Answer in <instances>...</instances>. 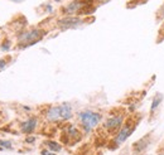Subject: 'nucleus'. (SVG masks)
<instances>
[{"mask_svg": "<svg viewBox=\"0 0 164 155\" xmlns=\"http://www.w3.org/2000/svg\"><path fill=\"white\" fill-rule=\"evenodd\" d=\"M134 129H135V126H129V125H125L124 127H122L119 132H117V136H116V139H115V142L117 144H121V142H124L132 132H134Z\"/></svg>", "mask_w": 164, "mask_h": 155, "instance_id": "nucleus-6", "label": "nucleus"}, {"mask_svg": "<svg viewBox=\"0 0 164 155\" xmlns=\"http://www.w3.org/2000/svg\"><path fill=\"white\" fill-rule=\"evenodd\" d=\"M162 30H164V24H163V29H162Z\"/></svg>", "mask_w": 164, "mask_h": 155, "instance_id": "nucleus-20", "label": "nucleus"}, {"mask_svg": "<svg viewBox=\"0 0 164 155\" xmlns=\"http://www.w3.org/2000/svg\"><path fill=\"white\" fill-rule=\"evenodd\" d=\"M91 3H92V0H73V2H71L69 4H67L63 8V13H66L68 15L82 13L85 8L91 5Z\"/></svg>", "mask_w": 164, "mask_h": 155, "instance_id": "nucleus-3", "label": "nucleus"}, {"mask_svg": "<svg viewBox=\"0 0 164 155\" xmlns=\"http://www.w3.org/2000/svg\"><path fill=\"white\" fill-rule=\"evenodd\" d=\"M162 101H163V95H162V94H157V95L154 96V98H153V101H151V106H150V112H151V113L155 112V110L160 106Z\"/></svg>", "mask_w": 164, "mask_h": 155, "instance_id": "nucleus-10", "label": "nucleus"}, {"mask_svg": "<svg viewBox=\"0 0 164 155\" xmlns=\"http://www.w3.org/2000/svg\"><path fill=\"white\" fill-rule=\"evenodd\" d=\"M12 2H20V0H12Z\"/></svg>", "mask_w": 164, "mask_h": 155, "instance_id": "nucleus-19", "label": "nucleus"}, {"mask_svg": "<svg viewBox=\"0 0 164 155\" xmlns=\"http://www.w3.org/2000/svg\"><path fill=\"white\" fill-rule=\"evenodd\" d=\"M34 140H35V139H34L33 136H30V138H27V139H25V141H27V142H29V144H30V142H33Z\"/></svg>", "mask_w": 164, "mask_h": 155, "instance_id": "nucleus-16", "label": "nucleus"}, {"mask_svg": "<svg viewBox=\"0 0 164 155\" xmlns=\"http://www.w3.org/2000/svg\"><path fill=\"white\" fill-rule=\"evenodd\" d=\"M37 124H38L37 117H30V119L25 120L24 122H22V131L25 132V134L33 132L37 127Z\"/></svg>", "mask_w": 164, "mask_h": 155, "instance_id": "nucleus-7", "label": "nucleus"}, {"mask_svg": "<svg viewBox=\"0 0 164 155\" xmlns=\"http://www.w3.org/2000/svg\"><path fill=\"white\" fill-rule=\"evenodd\" d=\"M84 23V20L81 18H77V17H66V18H62L59 19L57 22V25L62 29V30H68V29H73V28H77L78 25H81Z\"/></svg>", "mask_w": 164, "mask_h": 155, "instance_id": "nucleus-4", "label": "nucleus"}, {"mask_svg": "<svg viewBox=\"0 0 164 155\" xmlns=\"http://www.w3.org/2000/svg\"><path fill=\"white\" fill-rule=\"evenodd\" d=\"M61 110V120H69L72 117V107H71L69 103L65 102L62 105H59Z\"/></svg>", "mask_w": 164, "mask_h": 155, "instance_id": "nucleus-8", "label": "nucleus"}, {"mask_svg": "<svg viewBox=\"0 0 164 155\" xmlns=\"http://www.w3.org/2000/svg\"><path fill=\"white\" fill-rule=\"evenodd\" d=\"M159 17H164V4H163V6L159 9Z\"/></svg>", "mask_w": 164, "mask_h": 155, "instance_id": "nucleus-14", "label": "nucleus"}, {"mask_svg": "<svg viewBox=\"0 0 164 155\" xmlns=\"http://www.w3.org/2000/svg\"><path fill=\"white\" fill-rule=\"evenodd\" d=\"M46 145L52 150L53 153H58V151H61L62 150V146H61V144H58L57 141H50V140H48V141H46Z\"/></svg>", "mask_w": 164, "mask_h": 155, "instance_id": "nucleus-11", "label": "nucleus"}, {"mask_svg": "<svg viewBox=\"0 0 164 155\" xmlns=\"http://www.w3.org/2000/svg\"><path fill=\"white\" fill-rule=\"evenodd\" d=\"M10 46H12L10 40H5V42L2 44V49H3V50H9V49H10Z\"/></svg>", "mask_w": 164, "mask_h": 155, "instance_id": "nucleus-13", "label": "nucleus"}, {"mask_svg": "<svg viewBox=\"0 0 164 155\" xmlns=\"http://www.w3.org/2000/svg\"><path fill=\"white\" fill-rule=\"evenodd\" d=\"M122 120H124L122 116H112L104 122V129H106L110 132H114V131H116L121 127Z\"/></svg>", "mask_w": 164, "mask_h": 155, "instance_id": "nucleus-5", "label": "nucleus"}, {"mask_svg": "<svg viewBox=\"0 0 164 155\" xmlns=\"http://www.w3.org/2000/svg\"><path fill=\"white\" fill-rule=\"evenodd\" d=\"M46 117L47 120L49 121H57L61 119V110H59V106H54V107H50L47 113H46Z\"/></svg>", "mask_w": 164, "mask_h": 155, "instance_id": "nucleus-9", "label": "nucleus"}, {"mask_svg": "<svg viewBox=\"0 0 164 155\" xmlns=\"http://www.w3.org/2000/svg\"><path fill=\"white\" fill-rule=\"evenodd\" d=\"M46 32H43L42 29H30L27 32H23L18 38V43L20 48H25V47H30L35 43H38L40 39L44 37Z\"/></svg>", "mask_w": 164, "mask_h": 155, "instance_id": "nucleus-1", "label": "nucleus"}, {"mask_svg": "<svg viewBox=\"0 0 164 155\" xmlns=\"http://www.w3.org/2000/svg\"><path fill=\"white\" fill-rule=\"evenodd\" d=\"M42 155H56L54 153H49V151H47V150H43L42 151Z\"/></svg>", "mask_w": 164, "mask_h": 155, "instance_id": "nucleus-15", "label": "nucleus"}, {"mask_svg": "<svg viewBox=\"0 0 164 155\" xmlns=\"http://www.w3.org/2000/svg\"><path fill=\"white\" fill-rule=\"evenodd\" d=\"M5 65H6V62H5L4 59H0V68H3V67H5Z\"/></svg>", "mask_w": 164, "mask_h": 155, "instance_id": "nucleus-17", "label": "nucleus"}, {"mask_svg": "<svg viewBox=\"0 0 164 155\" xmlns=\"http://www.w3.org/2000/svg\"><path fill=\"white\" fill-rule=\"evenodd\" d=\"M78 119L84 130L86 132H90L95 126L99 125V122L101 121V115L99 112H94V111H82L78 113Z\"/></svg>", "mask_w": 164, "mask_h": 155, "instance_id": "nucleus-2", "label": "nucleus"}, {"mask_svg": "<svg viewBox=\"0 0 164 155\" xmlns=\"http://www.w3.org/2000/svg\"><path fill=\"white\" fill-rule=\"evenodd\" d=\"M47 9H48V12H49V13L52 12V6H50V5H47Z\"/></svg>", "mask_w": 164, "mask_h": 155, "instance_id": "nucleus-18", "label": "nucleus"}, {"mask_svg": "<svg viewBox=\"0 0 164 155\" xmlns=\"http://www.w3.org/2000/svg\"><path fill=\"white\" fill-rule=\"evenodd\" d=\"M2 149H12V142L0 140V150H2Z\"/></svg>", "mask_w": 164, "mask_h": 155, "instance_id": "nucleus-12", "label": "nucleus"}]
</instances>
